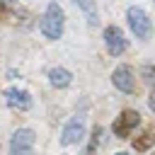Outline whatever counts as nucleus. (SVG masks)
I'll return each instance as SVG.
<instances>
[{
  "mask_svg": "<svg viewBox=\"0 0 155 155\" xmlns=\"http://www.w3.org/2000/svg\"><path fill=\"white\" fill-rule=\"evenodd\" d=\"M41 31L46 39H58L63 34V10L58 7V2H51L46 7L44 22H41Z\"/></svg>",
  "mask_w": 155,
  "mask_h": 155,
  "instance_id": "1",
  "label": "nucleus"
},
{
  "mask_svg": "<svg viewBox=\"0 0 155 155\" xmlns=\"http://www.w3.org/2000/svg\"><path fill=\"white\" fill-rule=\"evenodd\" d=\"M34 131L31 128H19L12 136V145H10V155H34Z\"/></svg>",
  "mask_w": 155,
  "mask_h": 155,
  "instance_id": "2",
  "label": "nucleus"
},
{
  "mask_svg": "<svg viewBox=\"0 0 155 155\" xmlns=\"http://www.w3.org/2000/svg\"><path fill=\"white\" fill-rule=\"evenodd\" d=\"M126 17H128V27L133 29V34H136L138 39H148V36H150V31H153V24H150L148 15H145L140 7H128Z\"/></svg>",
  "mask_w": 155,
  "mask_h": 155,
  "instance_id": "3",
  "label": "nucleus"
},
{
  "mask_svg": "<svg viewBox=\"0 0 155 155\" xmlns=\"http://www.w3.org/2000/svg\"><path fill=\"white\" fill-rule=\"evenodd\" d=\"M140 124V114L138 111H133V109H126V111H121V116H116V121H114V133L119 136V138H128L131 136V131L136 128Z\"/></svg>",
  "mask_w": 155,
  "mask_h": 155,
  "instance_id": "4",
  "label": "nucleus"
},
{
  "mask_svg": "<svg viewBox=\"0 0 155 155\" xmlns=\"http://www.w3.org/2000/svg\"><path fill=\"white\" fill-rule=\"evenodd\" d=\"M104 41H107V51L111 56H121L126 51V39H124V31L119 27H107L104 29Z\"/></svg>",
  "mask_w": 155,
  "mask_h": 155,
  "instance_id": "5",
  "label": "nucleus"
},
{
  "mask_svg": "<svg viewBox=\"0 0 155 155\" xmlns=\"http://www.w3.org/2000/svg\"><path fill=\"white\" fill-rule=\"evenodd\" d=\"M111 80H114V85H116L121 92H126V94L136 92V78H133V70H131L128 65H119V68L114 70Z\"/></svg>",
  "mask_w": 155,
  "mask_h": 155,
  "instance_id": "6",
  "label": "nucleus"
},
{
  "mask_svg": "<svg viewBox=\"0 0 155 155\" xmlns=\"http://www.w3.org/2000/svg\"><path fill=\"white\" fill-rule=\"evenodd\" d=\"M5 102L12 107V109H19V111H27L31 107V94L27 90H19V87H10L5 90Z\"/></svg>",
  "mask_w": 155,
  "mask_h": 155,
  "instance_id": "7",
  "label": "nucleus"
},
{
  "mask_svg": "<svg viewBox=\"0 0 155 155\" xmlns=\"http://www.w3.org/2000/svg\"><path fill=\"white\" fill-rule=\"evenodd\" d=\"M82 136H85V124H82V119H73V121H68V126L63 128L61 143H63V145H73V143L82 140Z\"/></svg>",
  "mask_w": 155,
  "mask_h": 155,
  "instance_id": "8",
  "label": "nucleus"
},
{
  "mask_svg": "<svg viewBox=\"0 0 155 155\" xmlns=\"http://www.w3.org/2000/svg\"><path fill=\"white\" fill-rule=\"evenodd\" d=\"M48 80H51V85H53V87H65V85H70L73 75H70L65 68H51Z\"/></svg>",
  "mask_w": 155,
  "mask_h": 155,
  "instance_id": "9",
  "label": "nucleus"
},
{
  "mask_svg": "<svg viewBox=\"0 0 155 155\" xmlns=\"http://www.w3.org/2000/svg\"><path fill=\"white\" fill-rule=\"evenodd\" d=\"M153 143H155V133H153V131H145L140 138L133 140V148H136V150H148Z\"/></svg>",
  "mask_w": 155,
  "mask_h": 155,
  "instance_id": "10",
  "label": "nucleus"
},
{
  "mask_svg": "<svg viewBox=\"0 0 155 155\" xmlns=\"http://www.w3.org/2000/svg\"><path fill=\"white\" fill-rule=\"evenodd\" d=\"M78 5H82L87 12H90V22H97V15H94V10H92V5H90V0H75Z\"/></svg>",
  "mask_w": 155,
  "mask_h": 155,
  "instance_id": "11",
  "label": "nucleus"
},
{
  "mask_svg": "<svg viewBox=\"0 0 155 155\" xmlns=\"http://www.w3.org/2000/svg\"><path fill=\"white\" fill-rule=\"evenodd\" d=\"M148 104H150V109H153V111H155V90H153V92H150V99H148Z\"/></svg>",
  "mask_w": 155,
  "mask_h": 155,
  "instance_id": "12",
  "label": "nucleus"
},
{
  "mask_svg": "<svg viewBox=\"0 0 155 155\" xmlns=\"http://www.w3.org/2000/svg\"><path fill=\"white\" fill-rule=\"evenodd\" d=\"M116 155H126V153H116Z\"/></svg>",
  "mask_w": 155,
  "mask_h": 155,
  "instance_id": "13",
  "label": "nucleus"
}]
</instances>
